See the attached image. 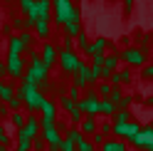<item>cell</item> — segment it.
<instances>
[{"mask_svg":"<svg viewBox=\"0 0 153 151\" xmlns=\"http://www.w3.org/2000/svg\"><path fill=\"white\" fill-rule=\"evenodd\" d=\"M30 151H47V141L42 139V136H37L35 141H32V149Z\"/></svg>","mask_w":153,"mask_h":151,"instance_id":"f35d334b","label":"cell"},{"mask_svg":"<svg viewBox=\"0 0 153 151\" xmlns=\"http://www.w3.org/2000/svg\"><path fill=\"white\" fill-rule=\"evenodd\" d=\"M79 109L84 111V117H94L97 119L101 114V99H99V92H97V84H89L87 89H84V97L76 102Z\"/></svg>","mask_w":153,"mask_h":151,"instance_id":"3957f363","label":"cell"},{"mask_svg":"<svg viewBox=\"0 0 153 151\" xmlns=\"http://www.w3.org/2000/svg\"><path fill=\"white\" fill-rule=\"evenodd\" d=\"M79 129H82L84 136H94V134L99 131V121L94 119V117H84V121L79 124Z\"/></svg>","mask_w":153,"mask_h":151,"instance_id":"ac0fdd59","label":"cell"},{"mask_svg":"<svg viewBox=\"0 0 153 151\" xmlns=\"http://www.w3.org/2000/svg\"><path fill=\"white\" fill-rule=\"evenodd\" d=\"M123 94H126V92H123L121 87H114V89H111V94H109V99L119 107V104H121V99H123Z\"/></svg>","mask_w":153,"mask_h":151,"instance_id":"836d02e7","label":"cell"},{"mask_svg":"<svg viewBox=\"0 0 153 151\" xmlns=\"http://www.w3.org/2000/svg\"><path fill=\"white\" fill-rule=\"evenodd\" d=\"M72 84H74V87H79V89H87L89 87V64H84V67L74 74V82Z\"/></svg>","mask_w":153,"mask_h":151,"instance_id":"d6986e66","label":"cell"},{"mask_svg":"<svg viewBox=\"0 0 153 151\" xmlns=\"http://www.w3.org/2000/svg\"><path fill=\"white\" fill-rule=\"evenodd\" d=\"M45 141H47V146H62V141H64V134L59 129H57V124L54 126H47V129H42V134H40Z\"/></svg>","mask_w":153,"mask_h":151,"instance_id":"4fadbf2b","label":"cell"},{"mask_svg":"<svg viewBox=\"0 0 153 151\" xmlns=\"http://www.w3.org/2000/svg\"><path fill=\"white\" fill-rule=\"evenodd\" d=\"M7 3H13V0H7Z\"/></svg>","mask_w":153,"mask_h":151,"instance_id":"816d5d0a","label":"cell"},{"mask_svg":"<svg viewBox=\"0 0 153 151\" xmlns=\"http://www.w3.org/2000/svg\"><path fill=\"white\" fill-rule=\"evenodd\" d=\"M141 124L138 121H128V124H121V126H114V139H121V141H131L136 139L138 134H141Z\"/></svg>","mask_w":153,"mask_h":151,"instance_id":"9c48e42d","label":"cell"},{"mask_svg":"<svg viewBox=\"0 0 153 151\" xmlns=\"http://www.w3.org/2000/svg\"><path fill=\"white\" fill-rule=\"evenodd\" d=\"M52 7H54L52 20L59 27H64L67 22H82V10L72 0H52Z\"/></svg>","mask_w":153,"mask_h":151,"instance_id":"7a4b0ae2","label":"cell"},{"mask_svg":"<svg viewBox=\"0 0 153 151\" xmlns=\"http://www.w3.org/2000/svg\"><path fill=\"white\" fill-rule=\"evenodd\" d=\"M89 47H91V40H89V35L87 32H82L79 37H76V50H79L84 57H89Z\"/></svg>","mask_w":153,"mask_h":151,"instance_id":"d4e9b609","label":"cell"},{"mask_svg":"<svg viewBox=\"0 0 153 151\" xmlns=\"http://www.w3.org/2000/svg\"><path fill=\"white\" fill-rule=\"evenodd\" d=\"M7 124H13L17 131H20L25 124H27V111L22 109V111H13V114H10V121H7Z\"/></svg>","mask_w":153,"mask_h":151,"instance_id":"603a6c76","label":"cell"},{"mask_svg":"<svg viewBox=\"0 0 153 151\" xmlns=\"http://www.w3.org/2000/svg\"><path fill=\"white\" fill-rule=\"evenodd\" d=\"M133 99H136V97H133L131 92H128V94H123V99H121V104H119V109H131V104H133Z\"/></svg>","mask_w":153,"mask_h":151,"instance_id":"ab89813d","label":"cell"},{"mask_svg":"<svg viewBox=\"0 0 153 151\" xmlns=\"http://www.w3.org/2000/svg\"><path fill=\"white\" fill-rule=\"evenodd\" d=\"M25 55L30 57L27 72H30L32 77H35V82L40 84V89H42V87H47V77H50V70L45 67V62H42V57H40V52H35V50H27Z\"/></svg>","mask_w":153,"mask_h":151,"instance_id":"5b68a950","label":"cell"},{"mask_svg":"<svg viewBox=\"0 0 153 151\" xmlns=\"http://www.w3.org/2000/svg\"><path fill=\"white\" fill-rule=\"evenodd\" d=\"M17 97L22 99V104H25V111L27 114H40V109L45 104V94L40 89V84L35 82V77L30 72L25 74V77L20 79V84H17Z\"/></svg>","mask_w":153,"mask_h":151,"instance_id":"6da1fadb","label":"cell"},{"mask_svg":"<svg viewBox=\"0 0 153 151\" xmlns=\"http://www.w3.org/2000/svg\"><path fill=\"white\" fill-rule=\"evenodd\" d=\"M27 52V47L20 42V37L13 35L10 40H7V55H15V57H22V55Z\"/></svg>","mask_w":153,"mask_h":151,"instance_id":"e0dca14e","label":"cell"},{"mask_svg":"<svg viewBox=\"0 0 153 151\" xmlns=\"http://www.w3.org/2000/svg\"><path fill=\"white\" fill-rule=\"evenodd\" d=\"M119 57H121V64H128V70L131 67H138L143 70L146 67V60H148V52L146 50H141V47H126V50H121L119 52Z\"/></svg>","mask_w":153,"mask_h":151,"instance_id":"8992f818","label":"cell"},{"mask_svg":"<svg viewBox=\"0 0 153 151\" xmlns=\"http://www.w3.org/2000/svg\"><path fill=\"white\" fill-rule=\"evenodd\" d=\"M121 72H123V84H131V79H133V74H131V70H128V67H123Z\"/></svg>","mask_w":153,"mask_h":151,"instance_id":"ee69618b","label":"cell"},{"mask_svg":"<svg viewBox=\"0 0 153 151\" xmlns=\"http://www.w3.org/2000/svg\"><path fill=\"white\" fill-rule=\"evenodd\" d=\"M0 84H3V79H0Z\"/></svg>","mask_w":153,"mask_h":151,"instance_id":"f5cc1de1","label":"cell"},{"mask_svg":"<svg viewBox=\"0 0 153 151\" xmlns=\"http://www.w3.org/2000/svg\"><path fill=\"white\" fill-rule=\"evenodd\" d=\"M76 151H97V146L89 141V136H82L79 141H76Z\"/></svg>","mask_w":153,"mask_h":151,"instance_id":"4dcf8cb0","label":"cell"},{"mask_svg":"<svg viewBox=\"0 0 153 151\" xmlns=\"http://www.w3.org/2000/svg\"><path fill=\"white\" fill-rule=\"evenodd\" d=\"M17 37H20V42L27 47V50H32V45H35V32L32 30H25V32H20Z\"/></svg>","mask_w":153,"mask_h":151,"instance_id":"f1b7e54d","label":"cell"},{"mask_svg":"<svg viewBox=\"0 0 153 151\" xmlns=\"http://www.w3.org/2000/svg\"><path fill=\"white\" fill-rule=\"evenodd\" d=\"M7 109H10V111H22L25 104H22V99H20V97H13V99H10V104H7Z\"/></svg>","mask_w":153,"mask_h":151,"instance_id":"74e56055","label":"cell"},{"mask_svg":"<svg viewBox=\"0 0 153 151\" xmlns=\"http://www.w3.org/2000/svg\"><path fill=\"white\" fill-rule=\"evenodd\" d=\"M128 121H133V114H131V109H119L116 114H114L111 124H114V126H121V124H128Z\"/></svg>","mask_w":153,"mask_h":151,"instance_id":"ffe728a7","label":"cell"},{"mask_svg":"<svg viewBox=\"0 0 153 151\" xmlns=\"http://www.w3.org/2000/svg\"><path fill=\"white\" fill-rule=\"evenodd\" d=\"M101 82V67H91L89 64V84H99Z\"/></svg>","mask_w":153,"mask_h":151,"instance_id":"d6a6232c","label":"cell"},{"mask_svg":"<svg viewBox=\"0 0 153 151\" xmlns=\"http://www.w3.org/2000/svg\"><path fill=\"white\" fill-rule=\"evenodd\" d=\"M13 97H17V84L3 82V84H0V104H10Z\"/></svg>","mask_w":153,"mask_h":151,"instance_id":"9a60e30c","label":"cell"},{"mask_svg":"<svg viewBox=\"0 0 153 151\" xmlns=\"http://www.w3.org/2000/svg\"><path fill=\"white\" fill-rule=\"evenodd\" d=\"M99 131H101V134L104 136H114V124H111V119H106V121H101V124H99Z\"/></svg>","mask_w":153,"mask_h":151,"instance_id":"e575fe53","label":"cell"},{"mask_svg":"<svg viewBox=\"0 0 153 151\" xmlns=\"http://www.w3.org/2000/svg\"><path fill=\"white\" fill-rule=\"evenodd\" d=\"M5 72L10 79H22L27 74V62L25 57H15V55H5Z\"/></svg>","mask_w":153,"mask_h":151,"instance_id":"52a82bcc","label":"cell"},{"mask_svg":"<svg viewBox=\"0 0 153 151\" xmlns=\"http://www.w3.org/2000/svg\"><path fill=\"white\" fill-rule=\"evenodd\" d=\"M5 77H7V72H5V60H0V79L5 82Z\"/></svg>","mask_w":153,"mask_h":151,"instance_id":"bcb514c9","label":"cell"},{"mask_svg":"<svg viewBox=\"0 0 153 151\" xmlns=\"http://www.w3.org/2000/svg\"><path fill=\"white\" fill-rule=\"evenodd\" d=\"M57 107H59L62 111H67V114H69L72 109H76V102H72L69 97H67V94H59V99H57Z\"/></svg>","mask_w":153,"mask_h":151,"instance_id":"4316f807","label":"cell"},{"mask_svg":"<svg viewBox=\"0 0 153 151\" xmlns=\"http://www.w3.org/2000/svg\"><path fill=\"white\" fill-rule=\"evenodd\" d=\"M151 126H153V119H151Z\"/></svg>","mask_w":153,"mask_h":151,"instance_id":"f907efd6","label":"cell"},{"mask_svg":"<svg viewBox=\"0 0 153 151\" xmlns=\"http://www.w3.org/2000/svg\"><path fill=\"white\" fill-rule=\"evenodd\" d=\"M133 149H138V151H153V126H143L141 129V134L131 141Z\"/></svg>","mask_w":153,"mask_h":151,"instance_id":"8fae6325","label":"cell"},{"mask_svg":"<svg viewBox=\"0 0 153 151\" xmlns=\"http://www.w3.org/2000/svg\"><path fill=\"white\" fill-rule=\"evenodd\" d=\"M111 89H114V87H111L109 82H99V84H97V92H99V99H109V94H111Z\"/></svg>","mask_w":153,"mask_h":151,"instance_id":"1f68e13d","label":"cell"},{"mask_svg":"<svg viewBox=\"0 0 153 151\" xmlns=\"http://www.w3.org/2000/svg\"><path fill=\"white\" fill-rule=\"evenodd\" d=\"M15 146H17L15 151H30L32 149V144H15Z\"/></svg>","mask_w":153,"mask_h":151,"instance_id":"7dc6e473","label":"cell"},{"mask_svg":"<svg viewBox=\"0 0 153 151\" xmlns=\"http://www.w3.org/2000/svg\"><path fill=\"white\" fill-rule=\"evenodd\" d=\"M62 30H64V37H72V40H76V37L84 32V27H82V22H67Z\"/></svg>","mask_w":153,"mask_h":151,"instance_id":"cb8c5ba5","label":"cell"},{"mask_svg":"<svg viewBox=\"0 0 153 151\" xmlns=\"http://www.w3.org/2000/svg\"><path fill=\"white\" fill-rule=\"evenodd\" d=\"M89 141H91L94 146H99V149H101V146H104V144H106V141H109V136H104L101 131H97V134H94V136H89Z\"/></svg>","mask_w":153,"mask_h":151,"instance_id":"d590c367","label":"cell"},{"mask_svg":"<svg viewBox=\"0 0 153 151\" xmlns=\"http://www.w3.org/2000/svg\"><path fill=\"white\" fill-rule=\"evenodd\" d=\"M109 45H111V42H109L104 35L94 37V40H91V47H89V60L94 57V55H106V52H109Z\"/></svg>","mask_w":153,"mask_h":151,"instance_id":"5bb4252c","label":"cell"},{"mask_svg":"<svg viewBox=\"0 0 153 151\" xmlns=\"http://www.w3.org/2000/svg\"><path fill=\"white\" fill-rule=\"evenodd\" d=\"M40 57H42V62H45L47 70L57 67V62H59V47H57L54 42H45L42 50H40Z\"/></svg>","mask_w":153,"mask_h":151,"instance_id":"30bf717a","label":"cell"},{"mask_svg":"<svg viewBox=\"0 0 153 151\" xmlns=\"http://www.w3.org/2000/svg\"><path fill=\"white\" fill-rule=\"evenodd\" d=\"M121 5H123V10H126V13L133 10V0H121Z\"/></svg>","mask_w":153,"mask_h":151,"instance_id":"f6af8a7d","label":"cell"},{"mask_svg":"<svg viewBox=\"0 0 153 151\" xmlns=\"http://www.w3.org/2000/svg\"><path fill=\"white\" fill-rule=\"evenodd\" d=\"M97 151H99V149H97Z\"/></svg>","mask_w":153,"mask_h":151,"instance_id":"db71d44e","label":"cell"},{"mask_svg":"<svg viewBox=\"0 0 153 151\" xmlns=\"http://www.w3.org/2000/svg\"><path fill=\"white\" fill-rule=\"evenodd\" d=\"M104 62H106V55H94L91 57V67H101L104 70Z\"/></svg>","mask_w":153,"mask_h":151,"instance_id":"60d3db41","label":"cell"},{"mask_svg":"<svg viewBox=\"0 0 153 151\" xmlns=\"http://www.w3.org/2000/svg\"><path fill=\"white\" fill-rule=\"evenodd\" d=\"M50 22L52 20H40V22H35V37H40V40H45V42H50V35H52V27H50Z\"/></svg>","mask_w":153,"mask_h":151,"instance_id":"2e32d148","label":"cell"},{"mask_svg":"<svg viewBox=\"0 0 153 151\" xmlns=\"http://www.w3.org/2000/svg\"><path fill=\"white\" fill-rule=\"evenodd\" d=\"M10 27H13V30H17V35L25 32V30H32V25L27 22V17H22V15H15L13 20H10Z\"/></svg>","mask_w":153,"mask_h":151,"instance_id":"7402d4cb","label":"cell"},{"mask_svg":"<svg viewBox=\"0 0 153 151\" xmlns=\"http://www.w3.org/2000/svg\"><path fill=\"white\" fill-rule=\"evenodd\" d=\"M57 114H59V107H57L54 99H45V104L40 109V126L47 129V126H54L57 124Z\"/></svg>","mask_w":153,"mask_h":151,"instance_id":"ba28073f","label":"cell"},{"mask_svg":"<svg viewBox=\"0 0 153 151\" xmlns=\"http://www.w3.org/2000/svg\"><path fill=\"white\" fill-rule=\"evenodd\" d=\"M141 79H153V62L141 70Z\"/></svg>","mask_w":153,"mask_h":151,"instance_id":"b9f144b4","label":"cell"},{"mask_svg":"<svg viewBox=\"0 0 153 151\" xmlns=\"http://www.w3.org/2000/svg\"><path fill=\"white\" fill-rule=\"evenodd\" d=\"M64 94H67L72 102H79V99L84 97V89H79V87H74V84H69V89H67Z\"/></svg>","mask_w":153,"mask_h":151,"instance_id":"f546056e","label":"cell"},{"mask_svg":"<svg viewBox=\"0 0 153 151\" xmlns=\"http://www.w3.org/2000/svg\"><path fill=\"white\" fill-rule=\"evenodd\" d=\"M0 146H5V149H10V146H13V136L7 134L5 121H0Z\"/></svg>","mask_w":153,"mask_h":151,"instance_id":"83f0119b","label":"cell"},{"mask_svg":"<svg viewBox=\"0 0 153 151\" xmlns=\"http://www.w3.org/2000/svg\"><path fill=\"white\" fill-rule=\"evenodd\" d=\"M121 70H123V67H121ZM121 70L114 72L111 77H109V84H111V87H121V84H123V72H121Z\"/></svg>","mask_w":153,"mask_h":151,"instance_id":"8d00e7d4","label":"cell"},{"mask_svg":"<svg viewBox=\"0 0 153 151\" xmlns=\"http://www.w3.org/2000/svg\"><path fill=\"white\" fill-rule=\"evenodd\" d=\"M84 64H87V62H84V57L76 50H64V47L59 50V62H57V67H59L64 74H72V77H74Z\"/></svg>","mask_w":153,"mask_h":151,"instance_id":"277c9868","label":"cell"},{"mask_svg":"<svg viewBox=\"0 0 153 151\" xmlns=\"http://www.w3.org/2000/svg\"><path fill=\"white\" fill-rule=\"evenodd\" d=\"M99 151H128V146H126V141H121V139H109L106 144H104Z\"/></svg>","mask_w":153,"mask_h":151,"instance_id":"44dd1931","label":"cell"},{"mask_svg":"<svg viewBox=\"0 0 153 151\" xmlns=\"http://www.w3.org/2000/svg\"><path fill=\"white\" fill-rule=\"evenodd\" d=\"M10 114H13V111L7 109V104H0V121H3V119H7Z\"/></svg>","mask_w":153,"mask_h":151,"instance_id":"7bdbcfd3","label":"cell"},{"mask_svg":"<svg viewBox=\"0 0 153 151\" xmlns=\"http://www.w3.org/2000/svg\"><path fill=\"white\" fill-rule=\"evenodd\" d=\"M119 111V107L114 104L111 99H101V117H106V119H114V114Z\"/></svg>","mask_w":153,"mask_h":151,"instance_id":"484cf974","label":"cell"},{"mask_svg":"<svg viewBox=\"0 0 153 151\" xmlns=\"http://www.w3.org/2000/svg\"><path fill=\"white\" fill-rule=\"evenodd\" d=\"M143 107H153V94H148V97L143 99Z\"/></svg>","mask_w":153,"mask_h":151,"instance_id":"c3c4849f","label":"cell"},{"mask_svg":"<svg viewBox=\"0 0 153 151\" xmlns=\"http://www.w3.org/2000/svg\"><path fill=\"white\" fill-rule=\"evenodd\" d=\"M47 151H62V146H47Z\"/></svg>","mask_w":153,"mask_h":151,"instance_id":"681fc988","label":"cell"},{"mask_svg":"<svg viewBox=\"0 0 153 151\" xmlns=\"http://www.w3.org/2000/svg\"><path fill=\"white\" fill-rule=\"evenodd\" d=\"M121 70V57L119 52H106V62H104V70H101V82H109V77L114 72Z\"/></svg>","mask_w":153,"mask_h":151,"instance_id":"7c38bea8","label":"cell"}]
</instances>
